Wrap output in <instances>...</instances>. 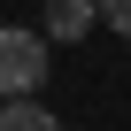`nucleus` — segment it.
Wrapping results in <instances>:
<instances>
[{"label": "nucleus", "instance_id": "nucleus-4", "mask_svg": "<svg viewBox=\"0 0 131 131\" xmlns=\"http://www.w3.org/2000/svg\"><path fill=\"white\" fill-rule=\"evenodd\" d=\"M93 8H100V23H108L116 39H131V0H93Z\"/></svg>", "mask_w": 131, "mask_h": 131}, {"label": "nucleus", "instance_id": "nucleus-1", "mask_svg": "<svg viewBox=\"0 0 131 131\" xmlns=\"http://www.w3.org/2000/svg\"><path fill=\"white\" fill-rule=\"evenodd\" d=\"M46 70H54V39L46 31H23V23H0V100L39 93Z\"/></svg>", "mask_w": 131, "mask_h": 131}, {"label": "nucleus", "instance_id": "nucleus-3", "mask_svg": "<svg viewBox=\"0 0 131 131\" xmlns=\"http://www.w3.org/2000/svg\"><path fill=\"white\" fill-rule=\"evenodd\" d=\"M0 131H62V116L39 108L31 93H16V100H0Z\"/></svg>", "mask_w": 131, "mask_h": 131}, {"label": "nucleus", "instance_id": "nucleus-2", "mask_svg": "<svg viewBox=\"0 0 131 131\" xmlns=\"http://www.w3.org/2000/svg\"><path fill=\"white\" fill-rule=\"evenodd\" d=\"M93 23H100L93 0H46V16H39V31H46V39H85Z\"/></svg>", "mask_w": 131, "mask_h": 131}]
</instances>
